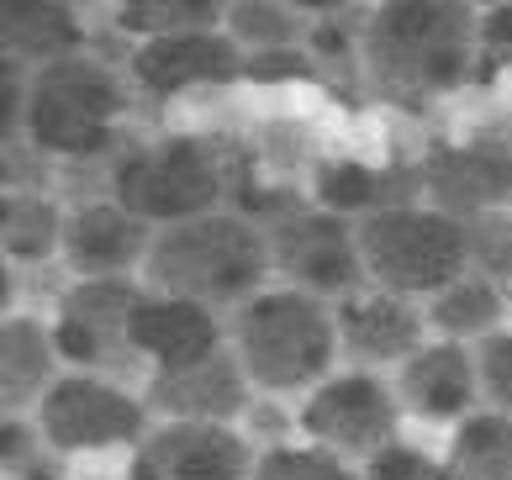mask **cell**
<instances>
[{
  "instance_id": "4316f807",
  "label": "cell",
  "mask_w": 512,
  "mask_h": 480,
  "mask_svg": "<svg viewBox=\"0 0 512 480\" xmlns=\"http://www.w3.org/2000/svg\"><path fill=\"white\" fill-rule=\"evenodd\" d=\"M249 480H354V470L338 459L333 449H296V444H275L254 459V475Z\"/></svg>"
},
{
  "instance_id": "4fadbf2b",
  "label": "cell",
  "mask_w": 512,
  "mask_h": 480,
  "mask_svg": "<svg viewBox=\"0 0 512 480\" xmlns=\"http://www.w3.org/2000/svg\"><path fill=\"white\" fill-rule=\"evenodd\" d=\"M127 343L138 359L154 364V375H169V370H191V364L222 354V328H217L212 306L159 291V296L138 301Z\"/></svg>"
},
{
  "instance_id": "1f68e13d",
  "label": "cell",
  "mask_w": 512,
  "mask_h": 480,
  "mask_svg": "<svg viewBox=\"0 0 512 480\" xmlns=\"http://www.w3.org/2000/svg\"><path fill=\"white\" fill-rule=\"evenodd\" d=\"M301 74H312L307 48H270V53H249V59H243V80H259V85L301 80Z\"/></svg>"
},
{
  "instance_id": "d6a6232c",
  "label": "cell",
  "mask_w": 512,
  "mask_h": 480,
  "mask_svg": "<svg viewBox=\"0 0 512 480\" xmlns=\"http://www.w3.org/2000/svg\"><path fill=\"white\" fill-rule=\"evenodd\" d=\"M512 69V0L481 11V69Z\"/></svg>"
},
{
  "instance_id": "cb8c5ba5",
  "label": "cell",
  "mask_w": 512,
  "mask_h": 480,
  "mask_svg": "<svg viewBox=\"0 0 512 480\" xmlns=\"http://www.w3.org/2000/svg\"><path fill=\"white\" fill-rule=\"evenodd\" d=\"M454 480H512V417L507 412H476L460 422L449 449Z\"/></svg>"
},
{
  "instance_id": "8992f818",
  "label": "cell",
  "mask_w": 512,
  "mask_h": 480,
  "mask_svg": "<svg viewBox=\"0 0 512 480\" xmlns=\"http://www.w3.org/2000/svg\"><path fill=\"white\" fill-rule=\"evenodd\" d=\"M359 259L391 296H439L470 275V238L439 206H396L359 222Z\"/></svg>"
},
{
  "instance_id": "ba28073f",
  "label": "cell",
  "mask_w": 512,
  "mask_h": 480,
  "mask_svg": "<svg viewBox=\"0 0 512 480\" xmlns=\"http://www.w3.org/2000/svg\"><path fill=\"white\" fill-rule=\"evenodd\" d=\"M396 422H402V401L391 396L386 380H375L365 370L328 375L307 396V407L296 412V428L317 438L333 454H381L396 444Z\"/></svg>"
},
{
  "instance_id": "f1b7e54d",
  "label": "cell",
  "mask_w": 512,
  "mask_h": 480,
  "mask_svg": "<svg viewBox=\"0 0 512 480\" xmlns=\"http://www.w3.org/2000/svg\"><path fill=\"white\" fill-rule=\"evenodd\" d=\"M465 238H470V264H476V275L486 280H512V222L507 217H476L465 222Z\"/></svg>"
},
{
  "instance_id": "2e32d148",
  "label": "cell",
  "mask_w": 512,
  "mask_h": 480,
  "mask_svg": "<svg viewBox=\"0 0 512 480\" xmlns=\"http://www.w3.org/2000/svg\"><path fill=\"white\" fill-rule=\"evenodd\" d=\"M428 317L407 296L391 291H359L338 306V343L354 364H407L423 343Z\"/></svg>"
},
{
  "instance_id": "e575fe53",
  "label": "cell",
  "mask_w": 512,
  "mask_h": 480,
  "mask_svg": "<svg viewBox=\"0 0 512 480\" xmlns=\"http://www.w3.org/2000/svg\"><path fill=\"white\" fill-rule=\"evenodd\" d=\"M507 306H512V296H507Z\"/></svg>"
},
{
  "instance_id": "83f0119b",
  "label": "cell",
  "mask_w": 512,
  "mask_h": 480,
  "mask_svg": "<svg viewBox=\"0 0 512 480\" xmlns=\"http://www.w3.org/2000/svg\"><path fill=\"white\" fill-rule=\"evenodd\" d=\"M53 444L43 433H32L22 417H6V428H0V459H6L11 480H59L64 465L59 454H48Z\"/></svg>"
},
{
  "instance_id": "d4e9b609",
  "label": "cell",
  "mask_w": 512,
  "mask_h": 480,
  "mask_svg": "<svg viewBox=\"0 0 512 480\" xmlns=\"http://www.w3.org/2000/svg\"><path fill=\"white\" fill-rule=\"evenodd\" d=\"M227 32L249 53L301 48L312 37V11L286 6V0H238V6H227Z\"/></svg>"
},
{
  "instance_id": "ac0fdd59",
  "label": "cell",
  "mask_w": 512,
  "mask_h": 480,
  "mask_svg": "<svg viewBox=\"0 0 512 480\" xmlns=\"http://www.w3.org/2000/svg\"><path fill=\"white\" fill-rule=\"evenodd\" d=\"M476 386H481V370L460 343H428L417 349L402 375H396V396L423 417V422H454L476 407Z\"/></svg>"
},
{
  "instance_id": "8fae6325",
  "label": "cell",
  "mask_w": 512,
  "mask_h": 480,
  "mask_svg": "<svg viewBox=\"0 0 512 480\" xmlns=\"http://www.w3.org/2000/svg\"><path fill=\"white\" fill-rule=\"evenodd\" d=\"M143 291L132 280H80L69 285L64 301H59V322H53V343L59 354L74 364H111L132 354L127 328H132V312H138Z\"/></svg>"
},
{
  "instance_id": "7c38bea8",
  "label": "cell",
  "mask_w": 512,
  "mask_h": 480,
  "mask_svg": "<svg viewBox=\"0 0 512 480\" xmlns=\"http://www.w3.org/2000/svg\"><path fill=\"white\" fill-rule=\"evenodd\" d=\"M423 185L454 222L491 217L502 201H512V148L491 143V138L433 148L423 164Z\"/></svg>"
},
{
  "instance_id": "484cf974",
  "label": "cell",
  "mask_w": 512,
  "mask_h": 480,
  "mask_svg": "<svg viewBox=\"0 0 512 480\" xmlns=\"http://www.w3.org/2000/svg\"><path fill=\"white\" fill-rule=\"evenodd\" d=\"M227 22V11L212 0H127L117 6V27L154 43V37H185V32H217Z\"/></svg>"
},
{
  "instance_id": "ffe728a7",
  "label": "cell",
  "mask_w": 512,
  "mask_h": 480,
  "mask_svg": "<svg viewBox=\"0 0 512 480\" xmlns=\"http://www.w3.org/2000/svg\"><path fill=\"white\" fill-rule=\"evenodd\" d=\"M0 27H6V53L16 64H64V59H80V43L85 32L74 22V6L64 0H11L0 11Z\"/></svg>"
},
{
  "instance_id": "e0dca14e",
  "label": "cell",
  "mask_w": 512,
  "mask_h": 480,
  "mask_svg": "<svg viewBox=\"0 0 512 480\" xmlns=\"http://www.w3.org/2000/svg\"><path fill=\"white\" fill-rule=\"evenodd\" d=\"M249 370L238 354H212L191 370H169L148 380V407L169 412V422H227L249 412Z\"/></svg>"
},
{
  "instance_id": "603a6c76",
  "label": "cell",
  "mask_w": 512,
  "mask_h": 480,
  "mask_svg": "<svg viewBox=\"0 0 512 480\" xmlns=\"http://www.w3.org/2000/svg\"><path fill=\"white\" fill-rule=\"evenodd\" d=\"M507 312V296L497 291V280L486 275H460L449 285V291L433 296L428 306V328L444 333V343H460V338H491L497 333V322Z\"/></svg>"
},
{
  "instance_id": "3957f363",
  "label": "cell",
  "mask_w": 512,
  "mask_h": 480,
  "mask_svg": "<svg viewBox=\"0 0 512 480\" xmlns=\"http://www.w3.org/2000/svg\"><path fill=\"white\" fill-rule=\"evenodd\" d=\"M238 364L249 370L259 391H307L328 380L338 349V317L307 291H259L249 306H238L233 322Z\"/></svg>"
},
{
  "instance_id": "52a82bcc",
  "label": "cell",
  "mask_w": 512,
  "mask_h": 480,
  "mask_svg": "<svg viewBox=\"0 0 512 480\" xmlns=\"http://www.w3.org/2000/svg\"><path fill=\"white\" fill-rule=\"evenodd\" d=\"M270 238V259L275 270L291 280V291L307 296H359L365 285V259H359V227H349L344 217L322 206H291L286 217L264 222Z\"/></svg>"
},
{
  "instance_id": "7a4b0ae2",
  "label": "cell",
  "mask_w": 512,
  "mask_h": 480,
  "mask_svg": "<svg viewBox=\"0 0 512 480\" xmlns=\"http://www.w3.org/2000/svg\"><path fill=\"white\" fill-rule=\"evenodd\" d=\"M270 270V238L243 211H206L196 222L159 227L148 254V280L164 296L201 306H249Z\"/></svg>"
},
{
  "instance_id": "44dd1931",
  "label": "cell",
  "mask_w": 512,
  "mask_h": 480,
  "mask_svg": "<svg viewBox=\"0 0 512 480\" xmlns=\"http://www.w3.org/2000/svg\"><path fill=\"white\" fill-rule=\"evenodd\" d=\"M53 349L59 343L48 338L37 317H6V333H0V396H6V412H22L53 391Z\"/></svg>"
},
{
  "instance_id": "9c48e42d",
  "label": "cell",
  "mask_w": 512,
  "mask_h": 480,
  "mask_svg": "<svg viewBox=\"0 0 512 480\" xmlns=\"http://www.w3.org/2000/svg\"><path fill=\"white\" fill-rule=\"evenodd\" d=\"M148 407L122 386L96 375H69L53 380V391L37 401V433L53 449H117L143 438Z\"/></svg>"
},
{
  "instance_id": "5bb4252c",
  "label": "cell",
  "mask_w": 512,
  "mask_h": 480,
  "mask_svg": "<svg viewBox=\"0 0 512 480\" xmlns=\"http://www.w3.org/2000/svg\"><path fill=\"white\" fill-rule=\"evenodd\" d=\"M154 254V238H148V222L132 217L122 201H96L74 206V217L64 227V264L80 270L85 280H127L132 264H148Z\"/></svg>"
},
{
  "instance_id": "f546056e",
  "label": "cell",
  "mask_w": 512,
  "mask_h": 480,
  "mask_svg": "<svg viewBox=\"0 0 512 480\" xmlns=\"http://www.w3.org/2000/svg\"><path fill=\"white\" fill-rule=\"evenodd\" d=\"M476 370H481V391L497 401V412L512 417V333H491L481 343Z\"/></svg>"
},
{
  "instance_id": "6da1fadb",
  "label": "cell",
  "mask_w": 512,
  "mask_h": 480,
  "mask_svg": "<svg viewBox=\"0 0 512 480\" xmlns=\"http://www.w3.org/2000/svg\"><path fill=\"white\" fill-rule=\"evenodd\" d=\"M481 16L460 0H396L365 22V74L386 101L417 106L476 74Z\"/></svg>"
},
{
  "instance_id": "4dcf8cb0",
  "label": "cell",
  "mask_w": 512,
  "mask_h": 480,
  "mask_svg": "<svg viewBox=\"0 0 512 480\" xmlns=\"http://www.w3.org/2000/svg\"><path fill=\"white\" fill-rule=\"evenodd\" d=\"M365 480H454L449 465H433L423 449H407V444H391L370 459Z\"/></svg>"
},
{
  "instance_id": "d6986e66",
  "label": "cell",
  "mask_w": 512,
  "mask_h": 480,
  "mask_svg": "<svg viewBox=\"0 0 512 480\" xmlns=\"http://www.w3.org/2000/svg\"><path fill=\"white\" fill-rule=\"evenodd\" d=\"M317 206L333 211V217H381V211L396 206H412L423 185V164H386V169H370V164H354V159H333V164H317Z\"/></svg>"
},
{
  "instance_id": "30bf717a",
  "label": "cell",
  "mask_w": 512,
  "mask_h": 480,
  "mask_svg": "<svg viewBox=\"0 0 512 480\" xmlns=\"http://www.w3.org/2000/svg\"><path fill=\"white\" fill-rule=\"evenodd\" d=\"M254 459L227 422H164L127 465V480H249Z\"/></svg>"
},
{
  "instance_id": "836d02e7",
  "label": "cell",
  "mask_w": 512,
  "mask_h": 480,
  "mask_svg": "<svg viewBox=\"0 0 512 480\" xmlns=\"http://www.w3.org/2000/svg\"><path fill=\"white\" fill-rule=\"evenodd\" d=\"M280 407H254L249 422H254V433H286V417H275Z\"/></svg>"
},
{
  "instance_id": "7402d4cb",
  "label": "cell",
  "mask_w": 512,
  "mask_h": 480,
  "mask_svg": "<svg viewBox=\"0 0 512 480\" xmlns=\"http://www.w3.org/2000/svg\"><path fill=\"white\" fill-rule=\"evenodd\" d=\"M64 227L69 222L43 190H6V201H0V243L16 264L53 259V248H64Z\"/></svg>"
},
{
  "instance_id": "277c9868",
  "label": "cell",
  "mask_w": 512,
  "mask_h": 480,
  "mask_svg": "<svg viewBox=\"0 0 512 480\" xmlns=\"http://www.w3.org/2000/svg\"><path fill=\"white\" fill-rule=\"evenodd\" d=\"M233 169L222 148L206 138H159L132 148L111 169V201H122L148 227H175L217 211L222 196H233Z\"/></svg>"
},
{
  "instance_id": "9a60e30c",
  "label": "cell",
  "mask_w": 512,
  "mask_h": 480,
  "mask_svg": "<svg viewBox=\"0 0 512 480\" xmlns=\"http://www.w3.org/2000/svg\"><path fill=\"white\" fill-rule=\"evenodd\" d=\"M132 74L148 95H169L196 90V85H227L243 80V53L233 37L222 32H185V37H154V43L132 48Z\"/></svg>"
},
{
  "instance_id": "5b68a950",
  "label": "cell",
  "mask_w": 512,
  "mask_h": 480,
  "mask_svg": "<svg viewBox=\"0 0 512 480\" xmlns=\"http://www.w3.org/2000/svg\"><path fill=\"white\" fill-rule=\"evenodd\" d=\"M127 90L101 59H64L27 80V138L48 159H96L106 153Z\"/></svg>"
}]
</instances>
